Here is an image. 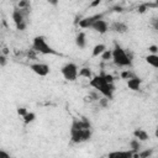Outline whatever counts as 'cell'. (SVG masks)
I'll return each mask as SVG.
<instances>
[{
    "label": "cell",
    "mask_w": 158,
    "mask_h": 158,
    "mask_svg": "<svg viewBox=\"0 0 158 158\" xmlns=\"http://www.w3.org/2000/svg\"><path fill=\"white\" fill-rule=\"evenodd\" d=\"M89 85L91 88H94L95 90H98L104 98H107L109 100H111L114 98V93H115V85L114 83H109L105 78V74H99L93 77V79L89 81Z\"/></svg>",
    "instance_id": "1"
},
{
    "label": "cell",
    "mask_w": 158,
    "mask_h": 158,
    "mask_svg": "<svg viewBox=\"0 0 158 158\" xmlns=\"http://www.w3.org/2000/svg\"><path fill=\"white\" fill-rule=\"evenodd\" d=\"M112 60L115 65L121 68L132 67V59H130V57L126 53V49H123L118 43H115V47L112 49Z\"/></svg>",
    "instance_id": "2"
},
{
    "label": "cell",
    "mask_w": 158,
    "mask_h": 158,
    "mask_svg": "<svg viewBox=\"0 0 158 158\" xmlns=\"http://www.w3.org/2000/svg\"><path fill=\"white\" fill-rule=\"evenodd\" d=\"M32 49L37 53H41V54H54L57 56L58 52L54 51L46 41V38L43 36H36L33 38V42H32Z\"/></svg>",
    "instance_id": "3"
},
{
    "label": "cell",
    "mask_w": 158,
    "mask_h": 158,
    "mask_svg": "<svg viewBox=\"0 0 158 158\" xmlns=\"http://www.w3.org/2000/svg\"><path fill=\"white\" fill-rule=\"evenodd\" d=\"M60 73H62V75L64 77V79L68 80V81H74V80H77V78L79 77V75H78V74H79L78 67H77L75 63H72V62L64 64V65L62 67V69H60Z\"/></svg>",
    "instance_id": "4"
},
{
    "label": "cell",
    "mask_w": 158,
    "mask_h": 158,
    "mask_svg": "<svg viewBox=\"0 0 158 158\" xmlns=\"http://www.w3.org/2000/svg\"><path fill=\"white\" fill-rule=\"evenodd\" d=\"M91 137V128L90 130H83V131H70V138L74 143H81L85 141H89Z\"/></svg>",
    "instance_id": "5"
},
{
    "label": "cell",
    "mask_w": 158,
    "mask_h": 158,
    "mask_svg": "<svg viewBox=\"0 0 158 158\" xmlns=\"http://www.w3.org/2000/svg\"><path fill=\"white\" fill-rule=\"evenodd\" d=\"M30 69L33 73H36L37 75H40V77L48 75L49 74V70H51L49 69V65L46 64V63H33V64L30 65Z\"/></svg>",
    "instance_id": "6"
},
{
    "label": "cell",
    "mask_w": 158,
    "mask_h": 158,
    "mask_svg": "<svg viewBox=\"0 0 158 158\" xmlns=\"http://www.w3.org/2000/svg\"><path fill=\"white\" fill-rule=\"evenodd\" d=\"M102 14H96V15H93V16H89V17H84L79 21V27L80 28H91V26L94 25L95 21L98 20H101L102 19Z\"/></svg>",
    "instance_id": "7"
},
{
    "label": "cell",
    "mask_w": 158,
    "mask_h": 158,
    "mask_svg": "<svg viewBox=\"0 0 158 158\" xmlns=\"http://www.w3.org/2000/svg\"><path fill=\"white\" fill-rule=\"evenodd\" d=\"M109 28H110V26H109L107 22H106L105 20H102V19L95 21L94 25L91 26V30H94L95 32H98V33H100V35L106 33V32L109 31Z\"/></svg>",
    "instance_id": "8"
},
{
    "label": "cell",
    "mask_w": 158,
    "mask_h": 158,
    "mask_svg": "<svg viewBox=\"0 0 158 158\" xmlns=\"http://www.w3.org/2000/svg\"><path fill=\"white\" fill-rule=\"evenodd\" d=\"M11 17H12V21L15 22L16 26H19V25L26 22V16H25V14H23L19 7H15V9H14V11H12V14H11Z\"/></svg>",
    "instance_id": "9"
},
{
    "label": "cell",
    "mask_w": 158,
    "mask_h": 158,
    "mask_svg": "<svg viewBox=\"0 0 158 158\" xmlns=\"http://www.w3.org/2000/svg\"><path fill=\"white\" fill-rule=\"evenodd\" d=\"M110 30L116 32V33H126L128 31V27L126 23H123L121 21H115L110 25Z\"/></svg>",
    "instance_id": "10"
},
{
    "label": "cell",
    "mask_w": 158,
    "mask_h": 158,
    "mask_svg": "<svg viewBox=\"0 0 158 158\" xmlns=\"http://www.w3.org/2000/svg\"><path fill=\"white\" fill-rule=\"evenodd\" d=\"M133 157V152L131 149L128 151H114L110 152L107 158H132Z\"/></svg>",
    "instance_id": "11"
},
{
    "label": "cell",
    "mask_w": 158,
    "mask_h": 158,
    "mask_svg": "<svg viewBox=\"0 0 158 158\" xmlns=\"http://www.w3.org/2000/svg\"><path fill=\"white\" fill-rule=\"evenodd\" d=\"M141 84H142V79H141V78H138V77H135V78H132V79H128V80H127V88H128V89H131V90H133V91L139 90Z\"/></svg>",
    "instance_id": "12"
},
{
    "label": "cell",
    "mask_w": 158,
    "mask_h": 158,
    "mask_svg": "<svg viewBox=\"0 0 158 158\" xmlns=\"http://www.w3.org/2000/svg\"><path fill=\"white\" fill-rule=\"evenodd\" d=\"M133 136H135V138H137L139 142H144V141H148V139H149V135H148L144 130H142V128L135 130V131H133Z\"/></svg>",
    "instance_id": "13"
},
{
    "label": "cell",
    "mask_w": 158,
    "mask_h": 158,
    "mask_svg": "<svg viewBox=\"0 0 158 158\" xmlns=\"http://www.w3.org/2000/svg\"><path fill=\"white\" fill-rule=\"evenodd\" d=\"M75 44L80 49L85 48V46H86V37H85V33L84 32H79L77 35V37H75Z\"/></svg>",
    "instance_id": "14"
},
{
    "label": "cell",
    "mask_w": 158,
    "mask_h": 158,
    "mask_svg": "<svg viewBox=\"0 0 158 158\" xmlns=\"http://www.w3.org/2000/svg\"><path fill=\"white\" fill-rule=\"evenodd\" d=\"M105 51H106V46H105L104 43H99V44L94 46L91 56H93V57H99V56H101Z\"/></svg>",
    "instance_id": "15"
},
{
    "label": "cell",
    "mask_w": 158,
    "mask_h": 158,
    "mask_svg": "<svg viewBox=\"0 0 158 158\" xmlns=\"http://www.w3.org/2000/svg\"><path fill=\"white\" fill-rule=\"evenodd\" d=\"M144 59H146V62L149 65H152L153 68H157L158 69V54H148Z\"/></svg>",
    "instance_id": "16"
},
{
    "label": "cell",
    "mask_w": 158,
    "mask_h": 158,
    "mask_svg": "<svg viewBox=\"0 0 158 158\" xmlns=\"http://www.w3.org/2000/svg\"><path fill=\"white\" fill-rule=\"evenodd\" d=\"M79 77H81V78H86V79H93V73H91V69L90 68H88V67H83V68H80L79 69V74H78Z\"/></svg>",
    "instance_id": "17"
},
{
    "label": "cell",
    "mask_w": 158,
    "mask_h": 158,
    "mask_svg": "<svg viewBox=\"0 0 158 158\" xmlns=\"http://www.w3.org/2000/svg\"><path fill=\"white\" fill-rule=\"evenodd\" d=\"M130 148L133 153H138L141 151V142L137 138H133L130 141Z\"/></svg>",
    "instance_id": "18"
},
{
    "label": "cell",
    "mask_w": 158,
    "mask_h": 158,
    "mask_svg": "<svg viewBox=\"0 0 158 158\" xmlns=\"http://www.w3.org/2000/svg\"><path fill=\"white\" fill-rule=\"evenodd\" d=\"M22 118H23V122H25L26 125H28V123H31V122L35 121L36 115H35L33 112H27V115H26L25 117H22Z\"/></svg>",
    "instance_id": "19"
},
{
    "label": "cell",
    "mask_w": 158,
    "mask_h": 158,
    "mask_svg": "<svg viewBox=\"0 0 158 158\" xmlns=\"http://www.w3.org/2000/svg\"><path fill=\"white\" fill-rule=\"evenodd\" d=\"M153 153V149L152 148H148V149H144V151H139L138 154H139V158H149Z\"/></svg>",
    "instance_id": "20"
},
{
    "label": "cell",
    "mask_w": 158,
    "mask_h": 158,
    "mask_svg": "<svg viewBox=\"0 0 158 158\" xmlns=\"http://www.w3.org/2000/svg\"><path fill=\"white\" fill-rule=\"evenodd\" d=\"M121 77H122L123 79H127V80H128V79H132V78H135V77H137V75H136L133 72H131V70L127 69V70H125V72L121 73Z\"/></svg>",
    "instance_id": "21"
},
{
    "label": "cell",
    "mask_w": 158,
    "mask_h": 158,
    "mask_svg": "<svg viewBox=\"0 0 158 158\" xmlns=\"http://www.w3.org/2000/svg\"><path fill=\"white\" fill-rule=\"evenodd\" d=\"M101 58L104 59V60H109V59H112V51H110V49H106L102 54H101Z\"/></svg>",
    "instance_id": "22"
},
{
    "label": "cell",
    "mask_w": 158,
    "mask_h": 158,
    "mask_svg": "<svg viewBox=\"0 0 158 158\" xmlns=\"http://www.w3.org/2000/svg\"><path fill=\"white\" fill-rule=\"evenodd\" d=\"M99 106L100 107H102V109H105V107H107L109 106V99L107 98H100V100H99Z\"/></svg>",
    "instance_id": "23"
},
{
    "label": "cell",
    "mask_w": 158,
    "mask_h": 158,
    "mask_svg": "<svg viewBox=\"0 0 158 158\" xmlns=\"http://www.w3.org/2000/svg\"><path fill=\"white\" fill-rule=\"evenodd\" d=\"M17 7L19 9H30L31 7V4L28 1H26V0H22V1H20L17 4Z\"/></svg>",
    "instance_id": "24"
},
{
    "label": "cell",
    "mask_w": 158,
    "mask_h": 158,
    "mask_svg": "<svg viewBox=\"0 0 158 158\" xmlns=\"http://www.w3.org/2000/svg\"><path fill=\"white\" fill-rule=\"evenodd\" d=\"M147 49H148L149 54H158V46H156V44H151Z\"/></svg>",
    "instance_id": "25"
},
{
    "label": "cell",
    "mask_w": 158,
    "mask_h": 158,
    "mask_svg": "<svg viewBox=\"0 0 158 158\" xmlns=\"http://www.w3.org/2000/svg\"><path fill=\"white\" fill-rule=\"evenodd\" d=\"M27 109L26 107H17V115H20L21 117H25L27 115Z\"/></svg>",
    "instance_id": "26"
},
{
    "label": "cell",
    "mask_w": 158,
    "mask_h": 158,
    "mask_svg": "<svg viewBox=\"0 0 158 158\" xmlns=\"http://www.w3.org/2000/svg\"><path fill=\"white\" fill-rule=\"evenodd\" d=\"M151 25H152V27L154 30L158 31V17H152L151 19Z\"/></svg>",
    "instance_id": "27"
},
{
    "label": "cell",
    "mask_w": 158,
    "mask_h": 158,
    "mask_svg": "<svg viewBox=\"0 0 158 158\" xmlns=\"http://www.w3.org/2000/svg\"><path fill=\"white\" fill-rule=\"evenodd\" d=\"M0 158H10V154H9L6 151L1 149V151H0Z\"/></svg>",
    "instance_id": "28"
},
{
    "label": "cell",
    "mask_w": 158,
    "mask_h": 158,
    "mask_svg": "<svg viewBox=\"0 0 158 158\" xmlns=\"http://www.w3.org/2000/svg\"><path fill=\"white\" fill-rule=\"evenodd\" d=\"M5 64H6V57L4 54H1L0 56V65L1 67H5Z\"/></svg>",
    "instance_id": "29"
},
{
    "label": "cell",
    "mask_w": 158,
    "mask_h": 158,
    "mask_svg": "<svg viewBox=\"0 0 158 158\" xmlns=\"http://www.w3.org/2000/svg\"><path fill=\"white\" fill-rule=\"evenodd\" d=\"M147 7H148V5H147V4H143V5H141V6L138 7V11H139L141 14H143V12L146 11V9H147Z\"/></svg>",
    "instance_id": "30"
},
{
    "label": "cell",
    "mask_w": 158,
    "mask_h": 158,
    "mask_svg": "<svg viewBox=\"0 0 158 158\" xmlns=\"http://www.w3.org/2000/svg\"><path fill=\"white\" fill-rule=\"evenodd\" d=\"M26 22H23V23H21V25H19V26H16V28L19 30V31H25V28H26Z\"/></svg>",
    "instance_id": "31"
},
{
    "label": "cell",
    "mask_w": 158,
    "mask_h": 158,
    "mask_svg": "<svg viewBox=\"0 0 158 158\" xmlns=\"http://www.w3.org/2000/svg\"><path fill=\"white\" fill-rule=\"evenodd\" d=\"M105 78H106V80L109 83H114V77L111 74H105Z\"/></svg>",
    "instance_id": "32"
},
{
    "label": "cell",
    "mask_w": 158,
    "mask_h": 158,
    "mask_svg": "<svg viewBox=\"0 0 158 158\" xmlns=\"http://www.w3.org/2000/svg\"><path fill=\"white\" fill-rule=\"evenodd\" d=\"M112 10H114L115 12H122V11H123V9H122L121 6H114Z\"/></svg>",
    "instance_id": "33"
},
{
    "label": "cell",
    "mask_w": 158,
    "mask_h": 158,
    "mask_svg": "<svg viewBox=\"0 0 158 158\" xmlns=\"http://www.w3.org/2000/svg\"><path fill=\"white\" fill-rule=\"evenodd\" d=\"M99 4H100V0H96V1L91 2V4H90V6H96V5H99Z\"/></svg>",
    "instance_id": "34"
},
{
    "label": "cell",
    "mask_w": 158,
    "mask_h": 158,
    "mask_svg": "<svg viewBox=\"0 0 158 158\" xmlns=\"http://www.w3.org/2000/svg\"><path fill=\"white\" fill-rule=\"evenodd\" d=\"M154 136L158 138V127H157V128H156V131H154Z\"/></svg>",
    "instance_id": "35"
},
{
    "label": "cell",
    "mask_w": 158,
    "mask_h": 158,
    "mask_svg": "<svg viewBox=\"0 0 158 158\" xmlns=\"http://www.w3.org/2000/svg\"><path fill=\"white\" fill-rule=\"evenodd\" d=\"M51 4H52V5H57L58 2H57V1H51Z\"/></svg>",
    "instance_id": "36"
}]
</instances>
